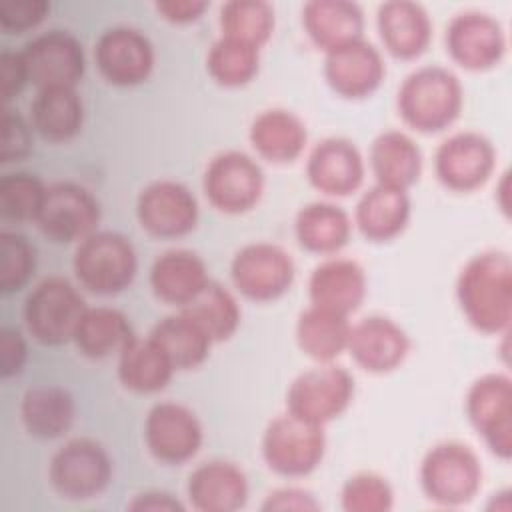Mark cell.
Listing matches in <instances>:
<instances>
[{
    "label": "cell",
    "instance_id": "6da1fadb",
    "mask_svg": "<svg viewBox=\"0 0 512 512\" xmlns=\"http://www.w3.org/2000/svg\"><path fill=\"white\" fill-rule=\"evenodd\" d=\"M466 322L482 334H508L512 320V260L502 250L472 256L456 280Z\"/></svg>",
    "mask_w": 512,
    "mask_h": 512
},
{
    "label": "cell",
    "instance_id": "7a4b0ae2",
    "mask_svg": "<svg viewBox=\"0 0 512 512\" xmlns=\"http://www.w3.org/2000/svg\"><path fill=\"white\" fill-rule=\"evenodd\" d=\"M464 106V88L458 76L438 64L412 70L398 88L396 108L402 120L424 134L450 128Z\"/></svg>",
    "mask_w": 512,
    "mask_h": 512
},
{
    "label": "cell",
    "instance_id": "3957f363",
    "mask_svg": "<svg viewBox=\"0 0 512 512\" xmlns=\"http://www.w3.org/2000/svg\"><path fill=\"white\" fill-rule=\"evenodd\" d=\"M72 268L82 288L100 296H112L132 284L138 256L124 234L96 230L78 242Z\"/></svg>",
    "mask_w": 512,
    "mask_h": 512
},
{
    "label": "cell",
    "instance_id": "277c9868",
    "mask_svg": "<svg viewBox=\"0 0 512 512\" xmlns=\"http://www.w3.org/2000/svg\"><path fill=\"white\" fill-rule=\"evenodd\" d=\"M420 486L438 506H464L482 486V466L476 452L456 440L434 444L420 462Z\"/></svg>",
    "mask_w": 512,
    "mask_h": 512
},
{
    "label": "cell",
    "instance_id": "5b68a950",
    "mask_svg": "<svg viewBox=\"0 0 512 512\" xmlns=\"http://www.w3.org/2000/svg\"><path fill=\"white\" fill-rule=\"evenodd\" d=\"M86 308L82 294L70 280L48 276L24 300V324L36 342L60 346L74 338Z\"/></svg>",
    "mask_w": 512,
    "mask_h": 512
},
{
    "label": "cell",
    "instance_id": "8992f818",
    "mask_svg": "<svg viewBox=\"0 0 512 512\" xmlns=\"http://www.w3.org/2000/svg\"><path fill=\"white\" fill-rule=\"evenodd\" d=\"M326 452L324 426L306 422L290 412L268 422L262 434V456L268 468L286 478L314 472Z\"/></svg>",
    "mask_w": 512,
    "mask_h": 512
},
{
    "label": "cell",
    "instance_id": "52a82bcc",
    "mask_svg": "<svg viewBox=\"0 0 512 512\" xmlns=\"http://www.w3.org/2000/svg\"><path fill=\"white\" fill-rule=\"evenodd\" d=\"M352 374L332 362L298 374L286 392V412L324 426L338 418L354 400Z\"/></svg>",
    "mask_w": 512,
    "mask_h": 512
},
{
    "label": "cell",
    "instance_id": "ba28073f",
    "mask_svg": "<svg viewBox=\"0 0 512 512\" xmlns=\"http://www.w3.org/2000/svg\"><path fill=\"white\" fill-rule=\"evenodd\" d=\"M48 478L62 498L90 500L108 488L112 480V460L96 440L72 438L54 452Z\"/></svg>",
    "mask_w": 512,
    "mask_h": 512
},
{
    "label": "cell",
    "instance_id": "9c48e42d",
    "mask_svg": "<svg viewBox=\"0 0 512 512\" xmlns=\"http://www.w3.org/2000/svg\"><path fill=\"white\" fill-rule=\"evenodd\" d=\"M202 188L216 210L224 214H242L260 202L264 192V172L246 152L226 150L208 162Z\"/></svg>",
    "mask_w": 512,
    "mask_h": 512
},
{
    "label": "cell",
    "instance_id": "30bf717a",
    "mask_svg": "<svg viewBox=\"0 0 512 512\" xmlns=\"http://www.w3.org/2000/svg\"><path fill=\"white\" fill-rule=\"evenodd\" d=\"M466 416L484 444L502 460L512 454V380L490 372L472 382L466 394Z\"/></svg>",
    "mask_w": 512,
    "mask_h": 512
},
{
    "label": "cell",
    "instance_id": "8fae6325",
    "mask_svg": "<svg viewBox=\"0 0 512 512\" xmlns=\"http://www.w3.org/2000/svg\"><path fill=\"white\" fill-rule=\"evenodd\" d=\"M230 276L242 296L256 302H270L290 290L296 266L282 246L272 242H252L234 254Z\"/></svg>",
    "mask_w": 512,
    "mask_h": 512
},
{
    "label": "cell",
    "instance_id": "7c38bea8",
    "mask_svg": "<svg viewBox=\"0 0 512 512\" xmlns=\"http://www.w3.org/2000/svg\"><path fill=\"white\" fill-rule=\"evenodd\" d=\"M98 222L100 204L90 190L76 182H54L46 186L34 224L48 240L70 244L96 232Z\"/></svg>",
    "mask_w": 512,
    "mask_h": 512
},
{
    "label": "cell",
    "instance_id": "4fadbf2b",
    "mask_svg": "<svg viewBox=\"0 0 512 512\" xmlns=\"http://www.w3.org/2000/svg\"><path fill=\"white\" fill-rule=\"evenodd\" d=\"M496 168V148L480 132L448 136L434 154L438 182L452 192H472L488 182Z\"/></svg>",
    "mask_w": 512,
    "mask_h": 512
},
{
    "label": "cell",
    "instance_id": "5bb4252c",
    "mask_svg": "<svg viewBox=\"0 0 512 512\" xmlns=\"http://www.w3.org/2000/svg\"><path fill=\"white\" fill-rule=\"evenodd\" d=\"M28 80L38 90L52 86H70L82 80L86 56L80 40L66 30H48L30 38L20 50Z\"/></svg>",
    "mask_w": 512,
    "mask_h": 512
},
{
    "label": "cell",
    "instance_id": "9a60e30c",
    "mask_svg": "<svg viewBox=\"0 0 512 512\" xmlns=\"http://www.w3.org/2000/svg\"><path fill=\"white\" fill-rule=\"evenodd\" d=\"M450 58L464 70L482 72L498 66L506 54V34L502 24L478 10L456 14L444 32Z\"/></svg>",
    "mask_w": 512,
    "mask_h": 512
},
{
    "label": "cell",
    "instance_id": "2e32d148",
    "mask_svg": "<svg viewBox=\"0 0 512 512\" xmlns=\"http://www.w3.org/2000/svg\"><path fill=\"white\" fill-rule=\"evenodd\" d=\"M150 38L132 26L106 28L94 44V62L102 78L114 86H138L154 70Z\"/></svg>",
    "mask_w": 512,
    "mask_h": 512
},
{
    "label": "cell",
    "instance_id": "e0dca14e",
    "mask_svg": "<svg viewBox=\"0 0 512 512\" xmlns=\"http://www.w3.org/2000/svg\"><path fill=\"white\" fill-rule=\"evenodd\" d=\"M202 440V424L188 406L166 400L148 410L144 442L158 462L184 464L198 454Z\"/></svg>",
    "mask_w": 512,
    "mask_h": 512
},
{
    "label": "cell",
    "instance_id": "ac0fdd59",
    "mask_svg": "<svg viewBox=\"0 0 512 512\" xmlns=\"http://www.w3.org/2000/svg\"><path fill=\"white\" fill-rule=\"evenodd\" d=\"M140 226L156 238H180L198 222V202L188 186L176 180L150 182L136 200Z\"/></svg>",
    "mask_w": 512,
    "mask_h": 512
},
{
    "label": "cell",
    "instance_id": "d6986e66",
    "mask_svg": "<svg viewBox=\"0 0 512 512\" xmlns=\"http://www.w3.org/2000/svg\"><path fill=\"white\" fill-rule=\"evenodd\" d=\"M346 350L362 370L386 374L406 360L410 338L392 318L372 314L350 326Z\"/></svg>",
    "mask_w": 512,
    "mask_h": 512
},
{
    "label": "cell",
    "instance_id": "ffe728a7",
    "mask_svg": "<svg viewBox=\"0 0 512 512\" xmlns=\"http://www.w3.org/2000/svg\"><path fill=\"white\" fill-rule=\"evenodd\" d=\"M384 76L386 64L380 50L364 38L326 52L324 78L342 98L360 100L374 94Z\"/></svg>",
    "mask_w": 512,
    "mask_h": 512
},
{
    "label": "cell",
    "instance_id": "44dd1931",
    "mask_svg": "<svg viewBox=\"0 0 512 512\" xmlns=\"http://www.w3.org/2000/svg\"><path fill=\"white\" fill-rule=\"evenodd\" d=\"M366 174V164L356 144L342 136L320 140L308 154L306 178L326 196H348L356 192Z\"/></svg>",
    "mask_w": 512,
    "mask_h": 512
},
{
    "label": "cell",
    "instance_id": "7402d4cb",
    "mask_svg": "<svg viewBox=\"0 0 512 512\" xmlns=\"http://www.w3.org/2000/svg\"><path fill=\"white\" fill-rule=\"evenodd\" d=\"M376 28L388 54L414 60L432 40V20L426 8L412 0H388L378 6Z\"/></svg>",
    "mask_w": 512,
    "mask_h": 512
},
{
    "label": "cell",
    "instance_id": "603a6c76",
    "mask_svg": "<svg viewBox=\"0 0 512 512\" xmlns=\"http://www.w3.org/2000/svg\"><path fill=\"white\" fill-rule=\"evenodd\" d=\"M186 492L200 512H234L248 500V478L234 462L208 460L190 472Z\"/></svg>",
    "mask_w": 512,
    "mask_h": 512
},
{
    "label": "cell",
    "instance_id": "cb8c5ba5",
    "mask_svg": "<svg viewBox=\"0 0 512 512\" xmlns=\"http://www.w3.org/2000/svg\"><path fill=\"white\" fill-rule=\"evenodd\" d=\"M366 290V272L350 258H328L308 278L310 304L344 316H350L364 302Z\"/></svg>",
    "mask_w": 512,
    "mask_h": 512
},
{
    "label": "cell",
    "instance_id": "d4e9b609",
    "mask_svg": "<svg viewBox=\"0 0 512 512\" xmlns=\"http://www.w3.org/2000/svg\"><path fill=\"white\" fill-rule=\"evenodd\" d=\"M210 282L206 262L192 250L162 252L150 268V288L158 300L184 308Z\"/></svg>",
    "mask_w": 512,
    "mask_h": 512
},
{
    "label": "cell",
    "instance_id": "484cf974",
    "mask_svg": "<svg viewBox=\"0 0 512 512\" xmlns=\"http://www.w3.org/2000/svg\"><path fill=\"white\" fill-rule=\"evenodd\" d=\"M302 26L326 54L364 38V12L350 0H310L302 6Z\"/></svg>",
    "mask_w": 512,
    "mask_h": 512
},
{
    "label": "cell",
    "instance_id": "4316f807",
    "mask_svg": "<svg viewBox=\"0 0 512 512\" xmlns=\"http://www.w3.org/2000/svg\"><path fill=\"white\" fill-rule=\"evenodd\" d=\"M412 214L408 190L374 184L368 188L354 210V224L372 242H388L400 236Z\"/></svg>",
    "mask_w": 512,
    "mask_h": 512
},
{
    "label": "cell",
    "instance_id": "83f0119b",
    "mask_svg": "<svg viewBox=\"0 0 512 512\" xmlns=\"http://www.w3.org/2000/svg\"><path fill=\"white\" fill-rule=\"evenodd\" d=\"M248 138L258 156L274 164H288L304 152L308 132L302 118L294 112L268 108L252 120Z\"/></svg>",
    "mask_w": 512,
    "mask_h": 512
},
{
    "label": "cell",
    "instance_id": "f1b7e54d",
    "mask_svg": "<svg viewBox=\"0 0 512 512\" xmlns=\"http://www.w3.org/2000/svg\"><path fill=\"white\" fill-rule=\"evenodd\" d=\"M368 164L376 184L408 190L422 174V152L406 132L384 130L370 144Z\"/></svg>",
    "mask_w": 512,
    "mask_h": 512
},
{
    "label": "cell",
    "instance_id": "f546056e",
    "mask_svg": "<svg viewBox=\"0 0 512 512\" xmlns=\"http://www.w3.org/2000/svg\"><path fill=\"white\" fill-rule=\"evenodd\" d=\"M30 124L48 142L72 140L84 124V104L76 88H40L30 102Z\"/></svg>",
    "mask_w": 512,
    "mask_h": 512
},
{
    "label": "cell",
    "instance_id": "4dcf8cb0",
    "mask_svg": "<svg viewBox=\"0 0 512 512\" xmlns=\"http://www.w3.org/2000/svg\"><path fill=\"white\" fill-rule=\"evenodd\" d=\"M174 372V364L150 336H134L118 354V380L124 388L138 394L160 392Z\"/></svg>",
    "mask_w": 512,
    "mask_h": 512
},
{
    "label": "cell",
    "instance_id": "1f68e13d",
    "mask_svg": "<svg viewBox=\"0 0 512 512\" xmlns=\"http://www.w3.org/2000/svg\"><path fill=\"white\" fill-rule=\"evenodd\" d=\"M20 416L28 434L40 440H52L70 430L76 404L72 394L62 386H34L22 396Z\"/></svg>",
    "mask_w": 512,
    "mask_h": 512
},
{
    "label": "cell",
    "instance_id": "d6a6232c",
    "mask_svg": "<svg viewBox=\"0 0 512 512\" xmlns=\"http://www.w3.org/2000/svg\"><path fill=\"white\" fill-rule=\"evenodd\" d=\"M352 220L332 202H310L302 206L294 220L298 244L314 254H336L350 240Z\"/></svg>",
    "mask_w": 512,
    "mask_h": 512
},
{
    "label": "cell",
    "instance_id": "836d02e7",
    "mask_svg": "<svg viewBox=\"0 0 512 512\" xmlns=\"http://www.w3.org/2000/svg\"><path fill=\"white\" fill-rule=\"evenodd\" d=\"M134 336L132 324L124 312L112 306H88L72 342L82 356L104 360L120 354Z\"/></svg>",
    "mask_w": 512,
    "mask_h": 512
},
{
    "label": "cell",
    "instance_id": "e575fe53",
    "mask_svg": "<svg viewBox=\"0 0 512 512\" xmlns=\"http://www.w3.org/2000/svg\"><path fill=\"white\" fill-rule=\"evenodd\" d=\"M350 326L348 316L310 304L296 320V342L318 364L332 362L346 350Z\"/></svg>",
    "mask_w": 512,
    "mask_h": 512
},
{
    "label": "cell",
    "instance_id": "d590c367",
    "mask_svg": "<svg viewBox=\"0 0 512 512\" xmlns=\"http://www.w3.org/2000/svg\"><path fill=\"white\" fill-rule=\"evenodd\" d=\"M148 336L166 352L176 370L200 366L214 344L206 330L182 310L158 320Z\"/></svg>",
    "mask_w": 512,
    "mask_h": 512
},
{
    "label": "cell",
    "instance_id": "8d00e7d4",
    "mask_svg": "<svg viewBox=\"0 0 512 512\" xmlns=\"http://www.w3.org/2000/svg\"><path fill=\"white\" fill-rule=\"evenodd\" d=\"M180 310L196 320L212 338V342H224L232 338L242 318L240 306L232 292L212 280L198 292L192 302Z\"/></svg>",
    "mask_w": 512,
    "mask_h": 512
},
{
    "label": "cell",
    "instance_id": "74e56055",
    "mask_svg": "<svg viewBox=\"0 0 512 512\" xmlns=\"http://www.w3.org/2000/svg\"><path fill=\"white\" fill-rule=\"evenodd\" d=\"M220 30L224 38H232L254 48L266 44L274 32V8L264 0H230L220 6Z\"/></svg>",
    "mask_w": 512,
    "mask_h": 512
},
{
    "label": "cell",
    "instance_id": "f35d334b",
    "mask_svg": "<svg viewBox=\"0 0 512 512\" xmlns=\"http://www.w3.org/2000/svg\"><path fill=\"white\" fill-rule=\"evenodd\" d=\"M260 68V48L220 36L206 54V70L226 88H240L254 80Z\"/></svg>",
    "mask_w": 512,
    "mask_h": 512
},
{
    "label": "cell",
    "instance_id": "ab89813d",
    "mask_svg": "<svg viewBox=\"0 0 512 512\" xmlns=\"http://www.w3.org/2000/svg\"><path fill=\"white\" fill-rule=\"evenodd\" d=\"M46 184L30 172H8L0 178V214L12 222H36Z\"/></svg>",
    "mask_w": 512,
    "mask_h": 512
},
{
    "label": "cell",
    "instance_id": "60d3db41",
    "mask_svg": "<svg viewBox=\"0 0 512 512\" xmlns=\"http://www.w3.org/2000/svg\"><path fill=\"white\" fill-rule=\"evenodd\" d=\"M36 270V248L18 232H0V290L12 294L22 290Z\"/></svg>",
    "mask_w": 512,
    "mask_h": 512
},
{
    "label": "cell",
    "instance_id": "b9f144b4",
    "mask_svg": "<svg viewBox=\"0 0 512 512\" xmlns=\"http://www.w3.org/2000/svg\"><path fill=\"white\" fill-rule=\"evenodd\" d=\"M340 502L346 512H388L394 504V492L380 474L358 472L344 482Z\"/></svg>",
    "mask_w": 512,
    "mask_h": 512
},
{
    "label": "cell",
    "instance_id": "7bdbcfd3",
    "mask_svg": "<svg viewBox=\"0 0 512 512\" xmlns=\"http://www.w3.org/2000/svg\"><path fill=\"white\" fill-rule=\"evenodd\" d=\"M32 124H28L18 110L4 106L2 112V138H0V160L2 164L24 160L32 150Z\"/></svg>",
    "mask_w": 512,
    "mask_h": 512
},
{
    "label": "cell",
    "instance_id": "ee69618b",
    "mask_svg": "<svg viewBox=\"0 0 512 512\" xmlns=\"http://www.w3.org/2000/svg\"><path fill=\"white\" fill-rule=\"evenodd\" d=\"M48 12L46 0H8L0 4V26L10 34H24L36 28Z\"/></svg>",
    "mask_w": 512,
    "mask_h": 512
},
{
    "label": "cell",
    "instance_id": "f6af8a7d",
    "mask_svg": "<svg viewBox=\"0 0 512 512\" xmlns=\"http://www.w3.org/2000/svg\"><path fill=\"white\" fill-rule=\"evenodd\" d=\"M28 72L22 58V52L4 48L0 54V92L2 100L8 106L28 84Z\"/></svg>",
    "mask_w": 512,
    "mask_h": 512
},
{
    "label": "cell",
    "instance_id": "bcb514c9",
    "mask_svg": "<svg viewBox=\"0 0 512 512\" xmlns=\"http://www.w3.org/2000/svg\"><path fill=\"white\" fill-rule=\"evenodd\" d=\"M28 348L20 330L4 326L0 330V374L2 378L18 376L26 364Z\"/></svg>",
    "mask_w": 512,
    "mask_h": 512
},
{
    "label": "cell",
    "instance_id": "7dc6e473",
    "mask_svg": "<svg viewBox=\"0 0 512 512\" xmlns=\"http://www.w3.org/2000/svg\"><path fill=\"white\" fill-rule=\"evenodd\" d=\"M262 510L276 512V510H296V512H312L320 510V502L302 488H278L266 496L262 502Z\"/></svg>",
    "mask_w": 512,
    "mask_h": 512
},
{
    "label": "cell",
    "instance_id": "c3c4849f",
    "mask_svg": "<svg viewBox=\"0 0 512 512\" xmlns=\"http://www.w3.org/2000/svg\"><path fill=\"white\" fill-rule=\"evenodd\" d=\"M154 8L164 20L172 24H190V22H196L208 10V2L206 0H160L154 4Z\"/></svg>",
    "mask_w": 512,
    "mask_h": 512
},
{
    "label": "cell",
    "instance_id": "681fc988",
    "mask_svg": "<svg viewBox=\"0 0 512 512\" xmlns=\"http://www.w3.org/2000/svg\"><path fill=\"white\" fill-rule=\"evenodd\" d=\"M130 510H184V506L168 492H144L130 502Z\"/></svg>",
    "mask_w": 512,
    "mask_h": 512
},
{
    "label": "cell",
    "instance_id": "f907efd6",
    "mask_svg": "<svg viewBox=\"0 0 512 512\" xmlns=\"http://www.w3.org/2000/svg\"><path fill=\"white\" fill-rule=\"evenodd\" d=\"M502 200H500V208L508 214V200H506V196H508V174H504L502 176Z\"/></svg>",
    "mask_w": 512,
    "mask_h": 512
}]
</instances>
